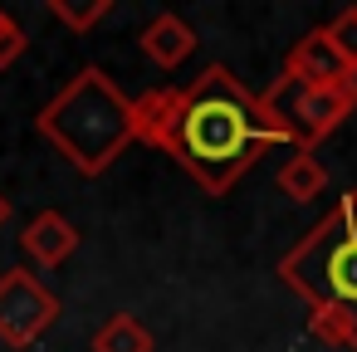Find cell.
Returning a JSON list of instances; mask_svg holds the SVG:
<instances>
[{
  "label": "cell",
  "mask_w": 357,
  "mask_h": 352,
  "mask_svg": "<svg viewBox=\"0 0 357 352\" xmlns=\"http://www.w3.org/2000/svg\"><path fill=\"white\" fill-rule=\"evenodd\" d=\"M269 147H289L294 152L289 128L225 64H211L186 89V103H181L176 128H172L167 157H176V167L206 196H225Z\"/></svg>",
  "instance_id": "obj_1"
},
{
  "label": "cell",
  "mask_w": 357,
  "mask_h": 352,
  "mask_svg": "<svg viewBox=\"0 0 357 352\" xmlns=\"http://www.w3.org/2000/svg\"><path fill=\"white\" fill-rule=\"evenodd\" d=\"M279 279L308 303L313 337L357 347V186L279 259Z\"/></svg>",
  "instance_id": "obj_2"
},
{
  "label": "cell",
  "mask_w": 357,
  "mask_h": 352,
  "mask_svg": "<svg viewBox=\"0 0 357 352\" xmlns=\"http://www.w3.org/2000/svg\"><path fill=\"white\" fill-rule=\"evenodd\" d=\"M40 137H50L74 171L84 176H103L132 137V98L103 74V69H79L69 79V89H59L40 118H35Z\"/></svg>",
  "instance_id": "obj_3"
},
{
  "label": "cell",
  "mask_w": 357,
  "mask_h": 352,
  "mask_svg": "<svg viewBox=\"0 0 357 352\" xmlns=\"http://www.w3.org/2000/svg\"><path fill=\"white\" fill-rule=\"evenodd\" d=\"M264 103H269V113L289 128L294 147H308V152H318V142L333 137V132L352 118V98H347L342 89H308V84H298V79H279V84L264 93Z\"/></svg>",
  "instance_id": "obj_4"
},
{
  "label": "cell",
  "mask_w": 357,
  "mask_h": 352,
  "mask_svg": "<svg viewBox=\"0 0 357 352\" xmlns=\"http://www.w3.org/2000/svg\"><path fill=\"white\" fill-rule=\"evenodd\" d=\"M54 323H59V298H54L30 269L0 274V342L30 347V342H40Z\"/></svg>",
  "instance_id": "obj_5"
},
{
  "label": "cell",
  "mask_w": 357,
  "mask_h": 352,
  "mask_svg": "<svg viewBox=\"0 0 357 352\" xmlns=\"http://www.w3.org/2000/svg\"><path fill=\"white\" fill-rule=\"evenodd\" d=\"M347 59H342V49L328 40V30H308L294 49H289V59H284V79H298V84H308V89H342V79H347Z\"/></svg>",
  "instance_id": "obj_6"
},
{
  "label": "cell",
  "mask_w": 357,
  "mask_h": 352,
  "mask_svg": "<svg viewBox=\"0 0 357 352\" xmlns=\"http://www.w3.org/2000/svg\"><path fill=\"white\" fill-rule=\"evenodd\" d=\"M79 225L69 220V215H59V211H40L30 225H25V235H20V250L40 264V269H59L74 250H79Z\"/></svg>",
  "instance_id": "obj_7"
},
{
  "label": "cell",
  "mask_w": 357,
  "mask_h": 352,
  "mask_svg": "<svg viewBox=\"0 0 357 352\" xmlns=\"http://www.w3.org/2000/svg\"><path fill=\"white\" fill-rule=\"evenodd\" d=\"M181 103H186V89H147L142 98H132V137L167 152L172 128L181 118Z\"/></svg>",
  "instance_id": "obj_8"
},
{
  "label": "cell",
  "mask_w": 357,
  "mask_h": 352,
  "mask_svg": "<svg viewBox=\"0 0 357 352\" xmlns=\"http://www.w3.org/2000/svg\"><path fill=\"white\" fill-rule=\"evenodd\" d=\"M137 45H142V54H147L157 69H176V64H186V59L196 54V30H191L176 10H162V15L137 35Z\"/></svg>",
  "instance_id": "obj_9"
},
{
  "label": "cell",
  "mask_w": 357,
  "mask_h": 352,
  "mask_svg": "<svg viewBox=\"0 0 357 352\" xmlns=\"http://www.w3.org/2000/svg\"><path fill=\"white\" fill-rule=\"evenodd\" d=\"M279 191L289 196V201H298V206H308V201H318L323 191H328V167H323V157L318 152H308V147H294L289 157H284V167H279Z\"/></svg>",
  "instance_id": "obj_10"
},
{
  "label": "cell",
  "mask_w": 357,
  "mask_h": 352,
  "mask_svg": "<svg viewBox=\"0 0 357 352\" xmlns=\"http://www.w3.org/2000/svg\"><path fill=\"white\" fill-rule=\"evenodd\" d=\"M93 352H152V332L132 313H113L93 332Z\"/></svg>",
  "instance_id": "obj_11"
},
{
  "label": "cell",
  "mask_w": 357,
  "mask_h": 352,
  "mask_svg": "<svg viewBox=\"0 0 357 352\" xmlns=\"http://www.w3.org/2000/svg\"><path fill=\"white\" fill-rule=\"evenodd\" d=\"M50 15H54L69 35H89L98 20L113 15V0H50Z\"/></svg>",
  "instance_id": "obj_12"
},
{
  "label": "cell",
  "mask_w": 357,
  "mask_h": 352,
  "mask_svg": "<svg viewBox=\"0 0 357 352\" xmlns=\"http://www.w3.org/2000/svg\"><path fill=\"white\" fill-rule=\"evenodd\" d=\"M323 30H328V40L342 49V59L357 64V6L342 10V15H333V25H323Z\"/></svg>",
  "instance_id": "obj_13"
},
{
  "label": "cell",
  "mask_w": 357,
  "mask_h": 352,
  "mask_svg": "<svg viewBox=\"0 0 357 352\" xmlns=\"http://www.w3.org/2000/svg\"><path fill=\"white\" fill-rule=\"evenodd\" d=\"M25 45H30V40H25V30H20V25H10L6 35H0V69H10V64L25 54Z\"/></svg>",
  "instance_id": "obj_14"
},
{
  "label": "cell",
  "mask_w": 357,
  "mask_h": 352,
  "mask_svg": "<svg viewBox=\"0 0 357 352\" xmlns=\"http://www.w3.org/2000/svg\"><path fill=\"white\" fill-rule=\"evenodd\" d=\"M342 93H347V98H352V108H357V64L347 69V79H342Z\"/></svg>",
  "instance_id": "obj_15"
},
{
  "label": "cell",
  "mask_w": 357,
  "mask_h": 352,
  "mask_svg": "<svg viewBox=\"0 0 357 352\" xmlns=\"http://www.w3.org/2000/svg\"><path fill=\"white\" fill-rule=\"evenodd\" d=\"M10 215H15V206H10V196H6V191H0V230L10 225Z\"/></svg>",
  "instance_id": "obj_16"
},
{
  "label": "cell",
  "mask_w": 357,
  "mask_h": 352,
  "mask_svg": "<svg viewBox=\"0 0 357 352\" xmlns=\"http://www.w3.org/2000/svg\"><path fill=\"white\" fill-rule=\"evenodd\" d=\"M10 25H15V20H10V15H6V10H0V35H6V30H10Z\"/></svg>",
  "instance_id": "obj_17"
}]
</instances>
